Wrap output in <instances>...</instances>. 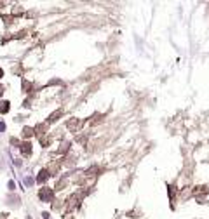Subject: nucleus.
<instances>
[{
	"mask_svg": "<svg viewBox=\"0 0 209 219\" xmlns=\"http://www.w3.org/2000/svg\"><path fill=\"white\" fill-rule=\"evenodd\" d=\"M38 197H40L44 202H51V200H52V190H51V188H42L40 193H38Z\"/></svg>",
	"mask_w": 209,
	"mask_h": 219,
	"instance_id": "obj_1",
	"label": "nucleus"
},
{
	"mask_svg": "<svg viewBox=\"0 0 209 219\" xmlns=\"http://www.w3.org/2000/svg\"><path fill=\"white\" fill-rule=\"evenodd\" d=\"M47 174H49L47 171H40V172H38V176H37V183H40V184H42V183H44V181L49 178Z\"/></svg>",
	"mask_w": 209,
	"mask_h": 219,
	"instance_id": "obj_2",
	"label": "nucleus"
},
{
	"mask_svg": "<svg viewBox=\"0 0 209 219\" xmlns=\"http://www.w3.org/2000/svg\"><path fill=\"white\" fill-rule=\"evenodd\" d=\"M21 151H23V155H30L31 153V144L30 143H23L21 144Z\"/></svg>",
	"mask_w": 209,
	"mask_h": 219,
	"instance_id": "obj_3",
	"label": "nucleus"
},
{
	"mask_svg": "<svg viewBox=\"0 0 209 219\" xmlns=\"http://www.w3.org/2000/svg\"><path fill=\"white\" fill-rule=\"evenodd\" d=\"M9 111V101H2L0 103V113H7Z\"/></svg>",
	"mask_w": 209,
	"mask_h": 219,
	"instance_id": "obj_4",
	"label": "nucleus"
},
{
	"mask_svg": "<svg viewBox=\"0 0 209 219\" xmlns=\"http://www.w3.org/2000/svg\"><path fill=\"white\" fill-rule=\"evenodd\" d=\"M31 134H33V129H31V127H24V129H23V136H24V137H30Z\"/></svg>",
	"mask_w": 209,
	"mask_h": 219,
	"instance_id": "obj_5",
	"label": "nucleus"
},
{
	"mask_svg": "<svg viewBox=\"0 0 209 219\" xmlns=\"http://www.w3.org/2000/svg\"><path fill=\"white\" fill-rule=\"evenodd\" d=\"M23 89L28 92V89H30V84H28V82H23Z\"/></svg>",
	"mask_w": 209,
	"mask_h": 219,
	"instance_id": "obj_6",
	"label": "nucleus"
},
{
	"mask_svg": "<svg viewBox=\"0 0 209 219\" xmlns=\"http://www.w3.org/2000/svg\"><path fill=\"white\" fill-rule=\"evenodd\" d=\"M24 183H26V184H33V179H30V178H26V179H24Z\"/></svg>",
	"mask_w": 209,
	"mask_h": 219,
	"instance_id": "obj_7",
	"label": "nucleus"
},
{
	"mask_svg": "<svg viewBox=\"0 0 209 219\" xmlns=\"http://www.w3.org/2000/svg\"><path fill=\"white\" fill-rule=\"evenodd\" d=\"M0 131H2V132L5 131V124H3V122H0Z\"/></svg>",
	"mask_w": 209,
	"mask_h": 219,
	"instance_id": "obj_8",
	"label": "nucleus"
},
{
	"mask_svg": "<svg viewBox=\"0 0 209 219\" xmlns=\"http://www.w3.org/2000/svg\"><path fill=\"white\" fill-rule=\"evenodd\" d=\"M2 94H3V87L0 85V96H2Z\"/></svg>",
	"mask_w": 209,
	"mask_h": 219,
	"instance_id": "obj_9",
	"label": "nucleus"
},
{
	"mask_svg": "<svg viewBox=\"0 0 209 219\" xmlns=\"http://www.w3.org/2000/svg\"><path fill=\"white\" fill-rule=\"evenodd\" d=\"M2 77H3V70L0 68V78H2Z\"/></svg>",
	"mask_w": 209,
	"mask_h": 219,
	"instance_id": "obj_10",
	"label": "nucleus"
}]
</instances>
